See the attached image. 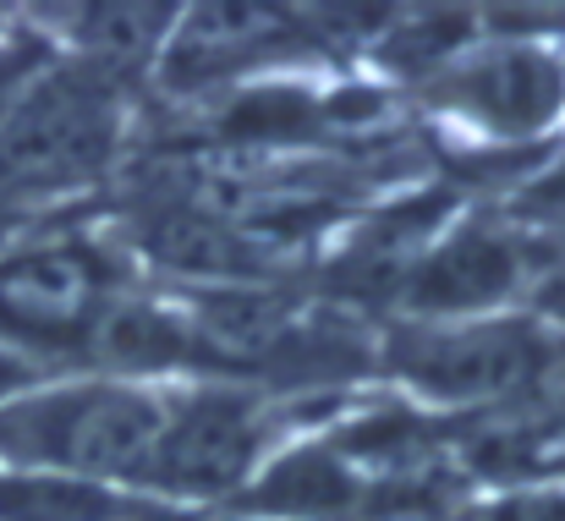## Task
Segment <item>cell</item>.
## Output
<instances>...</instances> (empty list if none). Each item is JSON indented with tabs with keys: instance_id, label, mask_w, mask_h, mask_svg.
I'll return each mask as SVG.
<instances>
[{
	"instance_id": "6da1fadb",
	"label": "cell",
	"mask_w": 565,
	"mask_h": 521,
	"mask_svg": "<svg viewBox=\"0 0 565 521\" xmlns=\"http://www.w3.org/2000/svg\"><path fill=\"white\" fill-rule=\"evenodd\" d=\"M171 401L127 379H77L0 401V461L72 483H138Z\"/></svg>"
},
{
	"instance_id": "7a4b0ae2",
	"label": "cell",
	"mask_w": 565,
	"mask_h": 521,
	"mask_svg": "<svg viewBox=\"0 0 565 521\" xmlns=\"http://www.w3.org/2000/svg\"><path fill=\"white\" fill-rule=\"evenodd\" d=\"M121 88L88 66H39L0 116V214L83 192L116 166Z\"/></svg>"
},
{
	"instance_id": "3957f363",
	"label": "cell",
	"mask_w": 565,
	"mask_h": 521,
	"mask_svg": "<svg viewBox=\"0 0 565 521\" xmlns=\"http://www.w3.org/2000/svg\"><path fill=\"white\" fill-rule=\"evenodd\" d=\"M390 373L439 406H489L550 384L565 362V336L544 319H461L412 325L384 351Z\"/></svg>"
},
{
	"instance_id": "277c9868",
	"label": "cell",
	"mask_w": 565,
	"mask_h": 521,
	"mask_svg": "<svg viewBox=\"0 0 565 521\" xmlns=\"http://www.w3.org/2000/svg\"><path fill=\"white\" fill-rule=\"evenodd\" d=\"M555 258L522 225L472 220V225H456L450 236L428 242V253L401 275V302L423 325L489 319V308H500L522 291H539V280L550 275Z\"/></svg>"
},
{
	"instance_id": "5b68a950",
	"label": "cell",
	"mask_w": 565,
	"mask_h": 521,
	"mask_svg": "<svg viewBox=\"0 0 565 521\" xmlns=\"http://www.w3.org/2000/svg\"><path fill=\"white\" fill-rule=\"evenodd\" d=\"M428 105L450 110L461 127L527 143L544 127H555L565 110V61L550 44H489L472 55H456L445 66H428Z\"/></svg>"
},
{
	"instance_id": "8992f818",
	"label": "cell",
	"mask_w": 565,
	"mask_h": 521,
	"mask_svg": "<svg viewBox=\"0 0 565 521\" xmlns=\"http://www.w3.org/2000/svg\"><path fill=\"white\" fill-rule=\"evenodd\" d=\"M264 434L269 428L242 390H198L188 401H171L166 434L138 483L171 500L236 495L264 456Z\"/></svg>"
},
{
	"instance_id": "52a82bcc",
	"label": "cell",
	"mask_w": 565,
	"mask_h": 521,
	"mask_svg": "<svg viewBox=\"0 0 565 521\" xmlns=\"http://www.w3.org/2000/svg\"><path fill=\"white\" fill-rule=\"evenodd\" d=\"M110 269L88 242H33L0 258V341L83 347L110 302Z\"/></svg>"
},
{
	"instance_id": "ba28073f",
	"label": "cell",
	"mask_w": 565,
	"mask_h": 521,
	"mask_svg": "<svg viewBox=\"0 0 565 521\" xmlns=\"http://www.w3.org/2000/svg\"><path fill=\"white\" fill-rule=\"evenodd\" d=\"M286 33H291V17L269 11V6H192L182 22H171L160 72L171 88H203V83L258 61Z\"/></svg>"
},
{
	"instance_id": "9c48e42d",
	"label": "cell",
	"mask_w": 565,
	"mask_h": 521,
	"mask_svg": "<svg viewBox=\"0 0 565 521\" xmlns=\"http://www.w3.org/2000/svg\"><path fill=\"white\" fill-rule=\"evenodd\" d=\"M83 351L105 368V379H127V384H143L149 373H171L192 357H203L188 319L143 297H110L94 313Z\"/></svg>"
},
{
	"instance_id": "30bf717a",
	"label": "cell",
	"mask_w": 565,
	"mask_h": 521,
	"mask_svg": "<svg viewBox=\"0 0 565 521\" xmlns=\"http://www.w3.org/2000/svg\"><path fill=\"white\" fill-rule=\"evenodd\" d=\"M143 253L188 280H247L258 275V253L242 231H231L220 214L171 209L143 220Z\"/></svg>"
},
{
	"instance_id": "8fae6325",
	"label": "cell",
	"mask_w": 565,
	"mask_h": 521,
	"mask_svg": "<svg viewBox=\"0 0 565 521\" xmlns=\"http://www.w3.org/2000/svg\"><path fill=\"white\" fill-rule=\"evenodd\" d=\"M77 22V66L121 83L127 72H143L149 61H160L177 11L171 6H83L72 11Z\"/></svg>"
},
{
	"instance_id": "7c38bea8",
	"label": "cell",
	"mask_w": 565,
	"mask_h": 521,
	"mask_svg": "<svg viewBox=\"0 0 565 521\" xmlns=\"http://www.w3.org/2000/svg\"><path fill=\"white\" fill-rule=\"evenodd\" d=\"M352 500H358V472L335 456V445L297 450L253 489V506L280 511V517H330V511H347Z\"/></svg>"
},
{
	"instance_id": "4fadbf2b",
	"label": "cell",
	"mask_w": 565,
	"mask_h": 521,
	"mask_svg": "<svg viewBox=\"0 0 565 521\" xmlns=\"http://www.w3.org/2000/svg\"><path fill=\"white\" fill-rule=\"evenodd\" d=\"M522 214H533V220H565V155L550 171H539L522 187Z\"/></svg>"
},
{
	"instance_id": "5bb4252c",
	"label": "cell",
	"mask_w": 565,
	"mask_h": 521,
	"mask_svg": "<svg viewBox=\"0 0 565 521\" xmlns=\"http://www.w3.org/2000/svg\"><path fill=\"white\" fill-rule=\"evenodd\" d=\"M39 66H44V61H39V50H33V44H6V50H0V116L11 110L17 88H22Z\"/></svg>"
},
{
	"instance_id": "9a60e30c",
	"label": "cell",
	"mask_w": 565,
	"mask_h": 521,
	"mask_svg": "<svg viewBox=\"0 0 565 521\" xmlns=\"http://www.w3.org/2000/svg\"><path fill=\"white\" fill-rule=\"evenodd\" d=\"M539 319L565 336V258H555L550 275L539 280Z\"/></svg>"
},
{
	"instance_id": "2e32d148",
	"label": "cell",
	"mask_w": 565,
	"mask_h": 521,
	"mask_svg": "<svg viewBox=\"0 0 565 521\" xmlns=\"http://www.w3.org/2000/svg\"><path fill=\"white\" fill-rule=\"evenodd\" d=\"M555 467H561V472H565V445H561V456H555Z\"/></svg>"
}]
</instances>
